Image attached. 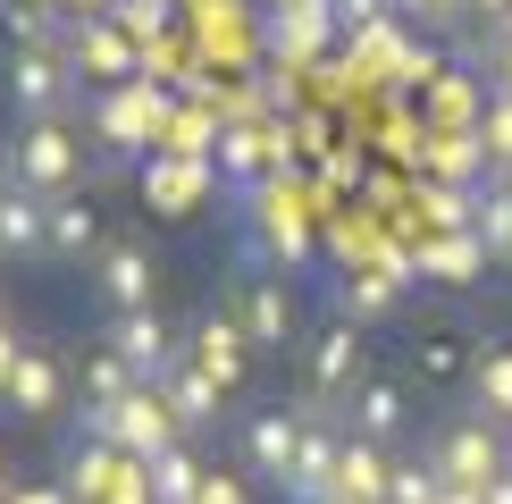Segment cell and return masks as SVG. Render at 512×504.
<instances>
[{
  "instance_id": "4dcf8cb0",
  "label": "cell",
  "mask_w": 512,
  "mask_h": 504,
  "mask_svg": "<svg viewBox=\"0 0 512 504\" xmlns=\"http://www.w3.org/2000/svg\"><path fill=\"white\" fill-rule=\"evenodd\" d=\"M152 185H160V210H168V219H185L177 202H194V194H202L210 168H152Z\"/></svg>"
},
{
  "instance_id": "83f0119b",
  "label": "cell",
  "mask_w": 512,
  "mask_h": 504,
  "mask_svg": "<svg viewBox=\"0 0 512 504\" xmlns=\"http://www.w3.org/2000/svg\"><path fill=\"white\" fill-rule=\"evenodd\" d=\"M110 17H118L135 42H160V34H168V17H177V0H110Z\"/></svg>"
},
{
  "instance_id": "836d02e7",
  "label": "cell",
  "mask_w": 512,
  "mask_h": 504,
  "mask_svg": "<svg viewBox=\"0 0 512 504\" xmlns=\"http://www.w3.org/2000/svg\"><path fill=\"white\" fill-rule=\"evenodd\" d=\"M194 504H252V479H244V471H210Z\"/></svg>"
},
{
  "instance_id": "9c48e42d",
  "label": "cell",
  "mask_w": 512,
  "mask_h": 504,
  "mask_svg": "<svg viewBox=\"0 0 512 504\" xmlns=\"http://www.w3.org/2000/svg\"><path fill=\"white\" fill-rule=\"evenodd\" d=\"M101 345L118 353L126 370H135V387H160L168 370L185 362V345H177V328L160 320V311H118L110 328H101Z\"/></svg>"
},
{
  "instance_id": "ab89813d",
  "label": "cell",
  "mask_w": 512,
  "mask_h": 504,
  "mask_svg": "<svg viewBox=\"0 0 512 504\" xmlns=\"http://www.w3.org/2000/svg\"><path fill=\"white\" fill-rule=\"evenodd\" d=\"M277 9H303V0H277Z\"/></svg>"
},
{
  "instance_id": "2e32d148",
  "label": "cell",
  "mask_w": 512,
  "mask_h": 504,
  "mask_svg": "<svg viewBox=\"0 0 512 504\" xmlns=\"http://www.w3.org/2000/svg\"><path fill=\"white\" fill-rule=\"evenodd\" d=\"M387 488H395V446L345 437V454H336V496L328 504H387Z\"/></svg>"
},
{
  "instance_id": "3957f363",
  "label": "cell",
  "mask_w": 512,
  "mask_h": 504,
  "mask_svg": "<svg viewBox=\"0 0 512 504\" xmlns=\"http://www.w3.org/2000/svg\"><path fill=\"white\" fill-rule=\"evenodd\" d=\"M76 437H101V446L152 462V454L177 446V412H168L160 387H135V395H126V404H110V412H76Z\"/></svg>"
},
{
  "instance_id": "f1b7e54d",
  "label": "cell",
  "mask_w": 512,
  "mask_h": 504,
  "mask_svg": "<svg viewBox=\"0 0 512 504\" xmlns=\"http://www.w3.org/2000/svg\"><path fill=\"white\" fill-rule=\"evenodd\" d=\"M479 261H487L479 236H454V244H437V252H429V269H437L445 286H471V269H479Z\"/></svg>"
},
{
  "instance_id": "5b68a950",
  "label": "cell",
  "mask_w": 512,
  "mask_h": 504,
  "mask_svg": "<svg viewBox=\"0 0 512 504\" xmlns=\"http://www.w3.org/2000/svg\"><path fill=\"white\" fill-rule=\"evenodd\" d=\"M0 84H9V118H17V126L68 118V110H76V93H84V76L68 68V51H9Z\"/></svg>"
},
{
  "instance_id": "603a6c76",
  "label": "cell",
  "mask_w": 512,
  "mask_h": 504,
  "mask_svg": "<svg viewBox=\"0 0 512 504\" xmlns=\"http://www.w3.org/2000/svg\"><path fill=\"white\" fill-rule=\"evenodd\" d=\"M471 236L487 261H512V177H487L479 202H471Z\"/></svg>"
},
{
  "instance_id": "8992f818",
  "label": "cell",
  "mask_w": 512,
  "mask_h": 504,
  "mask_svg": "<svg viewBox=\"0 0 512 504\" xmlns=\"http://www.w3.org/2000/svg\"><path fill=\"white\" fill-rule=\"evenodd\" d=\"M420 454L437 462L445 488H487V479H504V471H512V437H504V429H487L479 412H471V420H445V429H437Z\"/></svg>"
},
{
  "instance_id": "e575fe53",
  "label": "cell",
  "mask_w": 512,
  "mask_h": 504,
  "mask_svg": "<svg viewBox=\"0 0 512 504\" xmlns=\"http://www.w3.org/2000/svg\"><path fill=\"white\" fill-rule=\"evenodd\" d=\"M471 17H479V34H504L512 26V0H471Z\"/></svg>"
},
{
  "instance_id": "4fadbf2b",
  "label": "cell",
  "mask_w": 512,
  "mask_h": 504,
  "mask_svg": "<svg viewBox=\"0 0 512 504\" xmlns=\"http://www.w3.org/2000/svg\"><path fill=\"white\" fill-rule=\"evenodd\" d=\"M236 328L252 336V353H286L294 336H303V320H294V294L277 286V278H236Z\"/></svg>"
},
{
  "instance_id": "7a4b0ae2",
  "label": "cell",
  "mask_w": 512,
  "mask_h": 504,
  "mask_svg": "<svg viewBox=\"0 0 512 504\" xmlns=\"http://www.w3.org/2000/svg\"><path fill=\"white\" fill-rule=\"evenodd\" d=\"M361 378H370V336L336 311V320L303 345V404H311V412H336Z\"/></svg>"
},
{
  "instance_id": "ba28073f",
  "label": "cell",
  "mask_w": 512,
  "mask_h": 504,
  "mask_svg": "<svg viewBox=\"0 0 512 504\" xmlns=\"http://www.w3.org/2000/svg\"><path fill=\"white\" fill-rule=\"evenodd\" d=\"M93 286H101V303H110V320L118 311H160V252L143 236H110L101 261H93Z\"/></svg>"
},
{
  "instance_id": "b9f144b4",
  "label": "cell",
  "mask_w": 512,
  "mask_h": 504,
  "mask_svg": "<svg viewBox=\"0 0 512 504\" xmlns=\"http://www.w3.org/2000/svg\"><path fill=\"white\" fill-rule=\"evenodd\" d=\"M0 504H9V496H0Z\"/></svg>"
},
{
  "instance_id": "d6986e66",
  "label": "cell",
  "mask_w": 512,
  "mask_h": 504,
  "mask_svg": "<svg viewBox=\"0 0 512 504\" xmlns=\"http://www.w3.org/2000/svg\"><path fill=\"white\" fill-rule=\"evenodd\" d=\"M101 210L84 202V194H59L51 202V261H101Z\"/></svg>"
},
{
  "instance_id": "d6a6232c",
  "label": "cell",
  "mask_w": 512,
  "mask_h": 504,
  "mask_svg": "<svg viewBox=\"0 0 512 504\" xmlns=\"http://www.w3.org/2000/svg\"><path fill=\"white\" fill-rule=\"evenodd\" d=\"M412 17L437 26V34H454V26H471V0H412Z\"/></svg>"
},
{
  "instance_id": "f546056e",
  "label": "cell",
  "mask_w": 512,
  "mask_h": 504,
  "mask_svg": "<svg viewBox=\"0 0 512 504\" xmlns=\"http://www.w3.org/2000/svg\"><path fill=\"white\" fill-rule=\"evenodd\" d=\"M336 303H345V320L361 328V320H378V311L395 303V278H353L345 294H336Z\"/></svg>"
},
{
  "instance_id": "30bf717a",
  "label": "cell",
  "mask_w": 512,
  "mask_h": 504,
  "mask_svg": "<svg viewBox=\"0 0 512 504\" xmlns=\"http://www.w3.org/2000/svg\"><path fill=\"white\" fill-rule=\"evenodd\" d=\"M336 420H345V437H370V446H395L403 429H412V387H403L395 370H370L361 387L336 404Z\"/></svg>"
},
{
  "instance_id": "6da1fadb",
  "label": "cell",
  "mask_w": 512,
  "mask_h": 504,
  "mask_svg": "<svg viewBox=\"0 0 512 504\" xmlns=\"http://www.w3.org/2000/svg\"><path fill=\"white\" fill-rule=\"evenodd\" d=\"M84 168H93V152H84V135H76L68 118L17 126V135H9V152H0V177H9V185H26V194H42V202L76 194V185H84Z\"/></svg>"
},
{
  "instance_id": "277c9868",
  "label": "cell",
  "mask_w": 512,
  "mask_h": 504,
  "mask_svg": "<svg viewBox=\"0 0 512 504\" xmlns=\"http://www.w3.org/2000/svg\"><path fill=\"white\" fill-rule=\"evenodd\" d=\"M294 446H303V404H252V412L236 420V471L252 479V488H277V496H286Z\"/></svg>"
},
{
  "instance_id": "8fae6325",
  "label": "cell",
  "mask_w": 512,
  "mask_h": 504,
  "mask_svg": "<svg viewBox=\"0 0 512 504\" xmlns=\"http://www.w3.org/2000/svg\"><path fill=\"white\" fill-rule=\"evenodd\" d=\"M336 454H345V420L303 404V446H294V471H286V504H328L336 496Z\"/></svg>"
},
{
  "instance_id": "d590c367",
  "label": "cell",
  "mask_w": 512,
  "mask_h": 504,
  "mask_svg": "<svg viewBox=\"0 0 512 504\" xmlns=\"http://www.w3.org/2000/svg\"><path fill=\"white\" fill-rule=\"evenodd\" d=\"M17 353H26V336H9V320H0V395H9V370H17Z\"/></svg>"
},
{
  "instance_id": "ffe728a7",
  "label": "cell",
  "mask_w": 512,
  "mask_h": 504,
  "mask_svg": "<svg viewBox=\"0 0 512 504\" xmlns=\"http://www.w3.org/2000/svg\"><path fill=\"white\" fill-rule=\"evenodd\" d=\"M471 404H479L487 429L512 437V345H479V362H471Z\"/></svg>"
},
{
  "instance_id": "4316f807",
  "label": "cell",
  "mask_w": 512,
  "mask_h": 504,
  "mask_svg": "<svg viewBox=\"0 0 512 504\" xmlns=\"http://www.w3.org/2000/svg\"><path fill=\"white\" fill-rule=\"evenodd\" d=\"M437 496H445V479H437V462H429V454L395 462V488H387V504H437Z\"/></svg>"
},
{
  "instance_id": "9a60e30c",
  "label": "cell",
  "mask_w": 512,
  "mask_h": 504,
  "mask_svg": "<svg viewBox=\"0 0 512 504\" xmlns=\"http://www.w3.org/2000/svg\"><path fill=\"white\" fill-rule=\"evenodd\" d=\"M0 261H51V202L0 177Z\"/></svg>"
},
{
  "instance_id": "8d00e7d4",
  "label": "cell",
  "mask_w": 512,
  "mask_h": 504,
  "mask_svg": "<svg viewBox=\"0 0 512 504\" xmlns=\"http://www.w3.org/2000/svg\"><path fill=\"white\" fill-rule=\"evenodd\" d=\"M9 504H68V488H9Z\"/></svg>"
},
{
  "instance_id": "e0dca14e",
  "label": "cell",
  "mask_w": 512,
  "mask_h": 504,
  "mask_svg": "<svg viewBox=\"0 0 512 504\" xmlns=\"http://www.w3.org/2000/svg\"><path fill=\"white\" fill-rule=\"evenodd\" d=\"M93 135L110 143V152H143V143L160 135V101L143 93V76H135V84H118V93L101 101V118H93Z\"/></svg>"
},
{
  "instance_id": "484cf974",
  "label": "cell",
  "mask_w": 512,
  "mask_h": 504,
  "mask_svg": "<svg viewBox=\"0 0 512 504\" xmlns=\"http://www.w3.org/2000/svg\"><path fill=\"white\" fill-rule=\"evenodd\" d=\"M479 353H462V336H420V378L429 387H454V378H471Z\"/></svg>"
},
{
  "instance_id": "44dd1931",
  "label": "cell",
  "mask_w": 512,
  "mask_h": 504,
  "mask_svg": "<svg viewBox=\"0 0 512 504\" xmlns=\"http://www.w3.org/2000/svg\"><path fill=\"white\" fill-rule=\"evenodd\" d=\"M202 462H194V446H185V437H177V446H168V454H152V462H143V504H194L202 496Z\"/></svg>"
},
{
  "instance_id": "60d3db41",
  "label": "cell",
  "mask_w": 512,
  "mask_h": 504,
  "mask_svg": "<svg viewBox=\"0 0 512 504\" xmlns=\"http://www.w3.org/2000/svg\"><path fill=\"white\" fill-rule=\"evenodd\" d=\"M0 320H9V311H0Z\"/></svg>"
},
{
  "instance_id": "d4e9b609",
  "label": "cell",
  "mask_w": 512,
  "mask_h": 504,
  "mask_svg": "<svg viewBox=\"0 0 512 504\" xmlns=\"http://www.w3.org/2000/svg\"><path fill=\"white\" fill-rule=\"evenodd\" d=\"M126 395H135V370L101 345L93 362H84V412H110V404H126Z\"/></svg>"
},
{
  "instance_id": "5bb4252c",
  "label": "cell",
  "mask_w": 512,
  "mask_h": 504,
  "mask_svg": "<svg viewBox=\"0 0 512 504\" xmlns=\"http://www.w3.org/2000/svg\"><path fill=\"white\" fill-rule=\"evenodd\" d=\"M0 404H9V420H51L59 404H68V370H59V353H51V345H26Z\"/></svg>"
},
{
  "instance_id": "f35d334b",
  "label": "cell",
  "mask_w": 512,
  "mask_h": 504,
  "mask_svg": "<svg viewBox=\"0 0 512 504\" xmlns=\"http://www.w3.org/2000/svg\"><path fill=\"white\" fill-rule=\"evenodd\" d=\"M437 504H479V488H445V496H437Z\"/></svg>"
},
{
  "instance_id": "52a82bcc",
  "label": "cell",
  "mask_w": 512,
  "mask_h": 504,
  "mask_svg": "<svg viewBox=\"0 0 512 504\" xmlns=\"http://www.w3.org/2000/svg\"><path fill=\"white\" fill-rule=\"evenodd\" d=\"M59 51H68V68H76L84 84H135V68H143V42L126 34L110 9H76Z\"/></svg>"
},
{
  "instance_id": "7402d4cb",
  "label": "cell",
  "mask_w": 512,
  "mask_h": 504,
  "mask_svg": "<svg viewBox=\"0 0 512 504\" xmlns=\"http://www.w3.org/2000/svg\"><path fill=\"white\" fill-rule=\"evenodd\" d=\"M68 42V17L42 9V0H9L0 9V51H59Z\"/></svg>"
},
{
  "instance_id": "ac0fdd59",
  "label": "cell",
  "mask_w": 512,
  "mask_h": 504,
  "mask_svg": "<svg viewBox=\"0 0 512 504\" xmlns=\"http://www.w3.org/2000/svg\"><path fill=\"white\" fill-rule=\"evenodd\" d=\"M160 395H168V412H177V437L219 429V404H227V395L210 387V378H202L194 362H177V370H168V378H160Z\"/></svg>"
},
{
  "instance_id": "cb8c5ba5",
  "label": "cell",
  "mask_w": 512,
  "mask_h": 504,
  "mask_svg": "<svg viewBox=\"0 0 512 504\" xmlns=\"http://www.w3.org/2000/svg\"><path fill=\"white\" fill-rule=\"evenodd\" d=\"M479 168L512 177V93H487V110H479Z\"/></svg>"
},
{
  "instance_id": "1f68e13d",
  "label": "cell",
  "mask_w": 512,
  "mask_h": 504,
  "mask_svg": "<svg viewBox=\"0 0 512 504\" xmlns=\"http://www.w3.org/2000/svg\"><path fill=\"white\" fill-rule=\"evenodd\" d=\"M479 76H496V93H512V26L479 34Z\"/></svg>"
},
{
  "instance_id": "7c38bea8",
  "label": "cell",
  "mask_w": 512,
  "mask_h": 504,
  "mask_svg": "<svg viewBox=\"0 0 512 504\" xmlns=\"http://www.w3.org/2000/svg\"><path fill=\"white\" fill-rule=\"evenodd\" d=\"M185 362H194L219 395H236L261 353H252V336L236 328V311H202V320H194V345H185Z\"/></svg>"
},
{
  "instance_id": "74e56055",
  "label": "cell",
  "mask_w": 512,
  "mask_h": 504,
  "mask_svg": "<svg viewBox=\"0 0 512 504\" xmlns=\"http://www.w3.org/2000/svg\"><path fill=\"white\" fill-rule=\"evenodd\" d=\"M479 504H512V471H504V479H487V488H479Z\"/></svg>"
}]
</instances>
